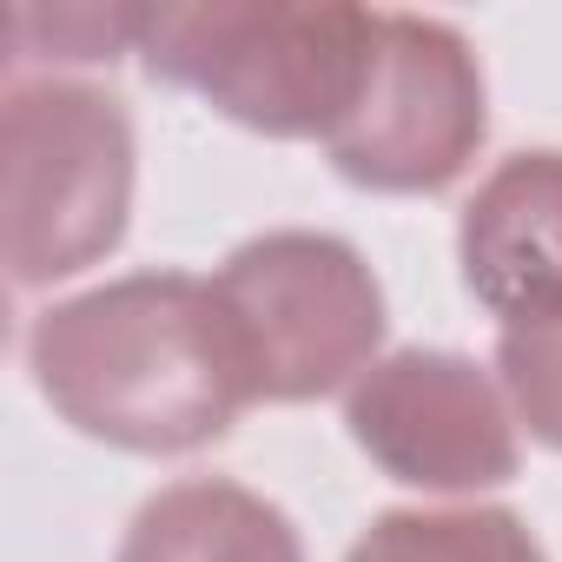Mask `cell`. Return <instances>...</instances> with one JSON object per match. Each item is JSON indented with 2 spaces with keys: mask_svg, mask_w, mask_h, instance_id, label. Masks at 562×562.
<instances>
[{
  "mask_svg": "<svg viewBox=\"0 0 562 562\" xmlns=\"http://www.w3.org/2000/svg\"><path fill=\"white\" fill-rule=\"evenodd\" d=\"M27 371L80 437L139 457L205 450L258 404L212 278L192 271H133L47 305Z\"/></svg>",
  "mask_w": 562,
  "mask_h": 562,
  "instance_id": "cell-1",
  "label": "cell"
},
{
  "mask_svg": "<svg viewBox=\"0 0 562 562\" xmlns=\"http://www.w3.org/2000/svg\"><path fill=\"white\" fill-rule=\"evenodd\" d=\"M378 8L338 0H186L146 8L139 54L225 120L271 139H331L371 60Z\"/></svg>",
  "mask_w": 562,
  "mask_h": 562,
  "instance_id": "cell-2",
  "label": "cell"
},
{
  "mask_svg": "<svg viewBox=\"0 0 562 562\" xmlns=\"http://www.w3.org/2000/svg\"><path fill=\"white\" fill-rule=\"evenodd\" d=\"M0 186H8V278L54 285L126 238L133 212V120L87 80H14L0 106Z\"/></svg>",
  "mask_w": 562,
  "mask_h": 562,
  "instance_id": "cell-3",
  "label": "cell"
},
{
  "mask_svg": "<svg viewBox=\"0 0 562 562\" xmlns=\"http://www.w3.org/2000/svg\"><path fill=\"white\" fill-rule=\"evenodd\" d=\"M212 299L238 338L258 404H312L358 384L384 345V292L358 245L331 232H258L218 271Z\"/></svg>",
  "mask_w": 562,
  "mask_h": 562,
  "instance_id": "cell-4",
  "label": "cell"
},
{
  "mask_svg": "<svg viewBox=\"0 0 562 562\" xmlns=\"http://www.w3.org/2000/svg\"><path fill=\"white\" fill-rule=\"evenodd\" d=\"M483 126V67L470 41L430 14H378L358 100L325 153L371 192H437L476 159Z\"/></svg>",
  "mask_w": 562,
  "mask_h": 562,
  "instance_id": "cell-5",
  "label": "cell"
},
{
  "mask_svg": "<svg viewBox=\"0 0 562 562\" xmlns=\"http://www.w3.org/2000/svg\"><path fill=\"white\" fill-rule=\"evenodd\" d=\"M345 424L358 450L411 490L476 496L516 476V411L503 384L457 351L411 345L378 358L351 384Z\"/></svg>",
  "mask_w": 562,
  "mask_h": 562,
  "instance_id": "cell-6",
  "label": "cell"
},
{
  "mask_svg": "<svg viewBox=\"0 0 562 562\" xmlns=\"http://www.w3.org/2000/svg\"><path fill=\"white\" fill-rule=\"evenodd\" d=\"M463 285L509 325L562 318V146L496 159L457 225Z\"/></svg>",
  "mask_w": 562,
  "mask_h": 562,
  "instance_id": "cell-7",
  "label": "cell"
},
{
  "mask_svg": "<svg viewBox=\"0 0 562 562\" xmlns=\"http://www.w3.org/2000/svg\"><path fill=\"white\" fill-rule=\"evenodd\" d=\"M113 562H305L292 516L225 476H186L139 503Z\"/></svg>",
  "mask_w": 562,
  "mask_h": 562,
  "instance_id": "cell-8",
  "label": "cell"
},
{
  "mask_svg": "<svg viewBox=\"0 0 562 562\" xmlns=\"http://www.w3.org/2000/svg\"><path fill=\"white\" fill-rule=\"evenodd\" d=\"M345 562H549L516 509L457 503V509H384Z\"/></svg>",
  "mask_w": 562,
  "mask_h": 562,
  "instance_id": "cell-9",
  "label": "cell"
},
{
  "mask_svg": "<svg viewBox=\"0 0 562 562\" xmlns=\"http://www.w3.org/2000/svg\"><path fill=\"white\" fill-rule=\"evenodd\" d=\"M8 60H113L139 54L146 8H8L0 14Z\"/></svg>",
  "mask_w": 562,
  "mask_h": 562,
  "instance_id": "cell-10",
  "label": "cell"
},
{
  "mask_svg": "<svg viewBox=\"0 0 562 562\" xmlns=\"http://www.w3.org/2000/svg\"><path fill=\"white\" fill-rule=\"evenodd\" d=\"M496 384L536 443L562 450V318L509 325L496 338Z\"/></svg>",
  "mask_w": 562,
  "mask_h": 562,
  "instance_id": "cell-11",
  "label": "cell"
}]
</instances>
